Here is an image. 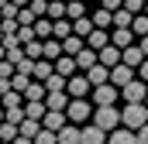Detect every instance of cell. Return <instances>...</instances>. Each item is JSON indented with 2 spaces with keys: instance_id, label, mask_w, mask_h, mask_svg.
Returning a JSON list of instances; mask_svg holds the SVG:
<instances>
[{
  "instance_id": "cell-46",
  "label": "cell",
  "mask_w": 148,
  "mask_h": 144,
  "mask_svg": "<svg viewBox=\"0 0 148 144\" xmlns=\"http://www.w3.org/2000/svg\"><path fill=\"white\" fill-rule=\"evenodd\" d=\"M14 3H17V7H28V3H31V0H14Z\"/></svg>"
},
{
  "instance_id": "cell-41",
  "label": "cell",
  "mask_w": 148,
  "mask_h": 144,
  "mask_svg": "<svg viewBox=\"0 0 148 144\" xmlns=\"http://www.w3.org/2000/svg\"><path fill=\"white\" fill-rule=\"evenodd\" d=\"M100 7H107V10H121L124 0H100Z\"/></svg>"
},
{
  "instance_id": "cell-5",
  "label": "cell",
  "mask_w": 148,
  "mask_h": 144,
  "mask_svg": "<svg viewBox=\"0 0 148 144\" xmlns=\"http://www.w3.org/2000/svg\"><path fill=\"white\" fill-rule=\"evenodd\" d=\"M121 96H124V103H145V96H148V82H145V79L127 82V86L121 89Z\"/></svg>"
},
{
  "instance_id": "cell-26",
  "label": "cell",
  "mask_w": 148,
  "mask_h": 144,
  "mask_svg": "<svg viewBox=\"0 0 148 144\" xmlns=\"http://www.w3.org/2000/svg\"><path fill=\"white\" fill-rule=\"evenodd\" d=\"M131 24H134V14H131L127 7L114 10V28H131Z\"/></svg>"
},
{
  "instance_id": "cell-6",
  "label": "cell",
  "mask_w": 148,
  "mask_h": 144,
  "mask_svg": "<svg viewBox=\"0 0 148 144\" xmlns=\"http://www.w3.org/2000/svg\"><path fill=\"white\" fill-rule=\"evenodd\" d=\"M97 107H114L117 103V86L114 82H103V86H93V96H90Z\"/></svg>"
},
{
  "instance_id": "cell-34",
  "label": "cell",
  "mask_w": 148,
  "mask_h": 144,
  "mask_svg": "<svg viewBox=\"0 0 148 144\" xmlns=\"http://www.w3.org/2000/svg\"><path fill=\"white\" fill-rule=\"evenodd\" d=\"M3 110H7V120H10V124H21V120L28 117V113H24V107H3Z\"/></svg>"
},
{
  "instance_id": "cell-30",
  "label": "cell",
  "mask_w": 148,
  "mask_h": 144,
  "mask_svg": "<svg viewBox=\"0 0 148 144\" xmlns=\"http://www.w3.org/2000/svg\"><path fill=\"white\" fill-rule=\"evenodd\" d=\"M48 17L52 21H62L66 17V0H48Z\"/></svg>"
},
{
  "instance_id": "cell-36",
  "label": "cell",
  "mask_w": 148,
  "mask_h": 144,
  "mask_svg": "<svg viewBox=\"0 0 148 144\" xmlns=\"http://www.w3.org/2000/svg\"><path fill=\"white\" fill-rule=\"evenodd\" d=\"M17 21H21V24H35V21H38V14L31 10V7H21V14H17Z\"/></svg>"
},
{
  "instance_id": "cell-44",
  "label": "cell",
  "mask_w": 148,
  "mask_h": 144,
  "mask_svg": "<svg viewBox=\"0 0 148 144\" xmlns=\"http://www.w3.org/2000/svg\"><path fill=\"white\" fill-rule=\"evenodd\" d=\"M10 144H35V141H31V137H24V134H21V137H17V141H10Z\"/></svg>"
},
{
  "instance_id": "cell-11",
  "label": "cell",
  "mask_w": 148,
  "mask_h": 144,
  "mask_svg": "<svg viewBox=\"0 0 148 144\" xmlns=\"http://www.w3.org/2000/svg\"><path fill=\"white\" fill-rule=\"evenodd\" d=\"M134 28H114L110 31V41L114 45H117V48H131V45H134Z\"/></svg>"
},
{
  "instance_id": "cell-25",
  "label": "cell",
  "mask_w": 148,
  "mask_h": 144,
  "mask_svg": "<svg viewBox=\"0 0 148 144\" xmlns=\"http://www.w3.org/2000/svg\"><path fill=\"white\" fill-rule=\"evenodd\" d=\"M66 17H69V21L86 17V3H83V0H69V3H66Z\"/></svg>"
},
{
  "instance_id": "cell-21",
  "label": "cell",
  "mask_w": 148,
  "mask_h": 144,
  "mask_svg": "<svg viewBox=\"0 0 148 144\" xmlns=\"http://www.w3.org/2000/svg\"><path fill=\"white\" fill-rule=\"evenodd\" d=\"M93 28H97V24H93V17H90V14H86V17H79V21H73V35H79V38H90V35H93Z\"/></svg>"
},
{
  "instance_id": "cell-38",
  "label": "cell",
  "mask_w": 148,
  "mask_h": 144,
  "mask_svg": "<svg viewBox=\"0 0 148 144\" xmlns=\"http://www.w3.org/2000/svg\"><path fill=\"white\" fill-rule=\"evenodd\" d=\"M14 72H17V65H14L10 58H3V62H0V75H3V79H14Z\"/></svg>"
},
{
  "instance_id": "cell-45",
  "label": "cell",
  "mask_w": 148,
  "mask_h": 144,
  "mask_svg": "<svg viewBox=\"0 0 148 144\" xmlns=\"http://www.w3.org/2000/svg\"><path fill=\"white\" fill-rule=\"evenodd\" d=\"M141 48H145V55H148V35H145V38H141Z\"/></svg>"
},
{
  "instance_id": "cell-35",
  "label": "cell",
  "mask_w": 148,
  "mask_h": 144,
  "mask_svg": "<svg viewBox=\"0 0 148 144\" xmlns=\"http://www.w3.org/2000/svg\"><path fill=\"white\" fill-rule=\"evenodd\" d=\"M17 38H21L24 45H28V41H35V38H38V31H35V24H21V31H17Z\"/></svg>"
},
{
  "instance_id": "cell-32",
  "label": "cell",
  "mask_w": 148,
  "mask_h": 144,
  "mask_svg": "<svg viewBox=\"0 0 148 144\" xmlns=\"http://www.w3.org/2000/svg\"><path fill=\"white\" fill-rule=\"evenodd\" d=\"M69 35H73V21H69V17H62V21H55V38H62V41H66Z\"/></svg>"
},
{
  "instance_id": "cell-19",
  "label": "cell",
  "mask_w": 148,
  "mask_h": 144,
  "mask_svg": "<svg viewBox=\"0 0 148 144\" xmlns=\"http://www.w3.org/2000/svg\"><path fill=\"white\" fill-rule=\"evenodd\" d=\"M24 113H28L31 120H45V113H48V103H45V100H31V103H24Z\"/></svg>"
},
{
  "instance_id": "cell-37",
  "label": "cell",
  "mask_w": 148,
  "mask_h": 144,
  "mask_svg": "<svg viewBox=\"0 0 148 144\" xmlns=\"http://www.w3.org/2000/svg\"><path fill=\"white\" fill-rule=\"evenodd\" d=\"M28 7H31V10H35L38 17H48V0H31V3H28Z\"/></svg>"
},
{
  "instance_id": "cell-1",
  "label": "cell",
  "mask_w": 148,
  "mask_h": 144,
  "mask_svg": "<svg viewBox=\"0 0 148 144\" xmlns=\"http://www.w3.org/2000/svg\"><path fill=\"white\" fill-rule=\"evenodd\" d=\"M121 124L131 127V130H141L148 124V103H127L121 110Z\"/></svg>"
},
{
  "instance_id": "cell-39",
  "label": "cell",
  "mask_w": 148,
  "mask_h": 144,
  "mask_svg": "<svg viewBox=\"0 0 148 144\" xmlns=\"http://www.w3.org/2000/svg\"><path fill=\"white\" fill-rule=\"evenodd\" d=\"M35 62H38V58H24V62H17V72H24V75H35Z\"/></svg>"
},
{
  "instance_id": "cell-40",
  "label": "cell",
  "mask_w": 148,
  "mask_h": 144,
  "mask_svg": "<svg viewBox=\"0 0 148 144\" xmlns=\"http://www.w3.org/2000/svg\"><path fill=\"white\" fill-rule=\"evenodd\" d=\"M124 7H127L131 14H141V10H145V0H124Z\"/></svg>"
},
{
  "instance_id": "cell-12",
  "label": "cell",
  "mask_w": 148,
  "mask_h": 144,
  "mask_svg": "<svg viewBox=\"0 0 148 144\" xmlns=\"http://www.w3.org/2000/svg\"><path fill=\"white\" fill-rule=\"evenodd\" d=\"M83 144H107V130H103V127H97V124L83 127Z\"/></svg>"
},
{
  "instance_id": "cell-3",
  "label": "cell",
  "mask_w": 148,
  "mask_h": 144,
  "mask_svg": "<svg viewBox=\"0 0 148 144\" xmlns=\"http://www.w3.org/2000/svg\"><path fill=\"white\" fill-rule=\"evenodd\" d=\"M93 124L103 127V130H117V124H121V110H117V107H97V110H93Z\"/></svg>"
},
{
  "instance_id": "cell-49",
  "label": "cell",
  "mask_w": 148,
  "mask_h": 144,
  "mask_svg": "<svg viewBox=\"0 0 148 144\" xmlns=\"http://www.w3.org/2000/svg\"><path fill=\"white\" fill-rule=\"evenodd\" d=\"M145 14H148V0H145Z\"/></svg>"
},
{
  "instance_id": "cell-29",
  "label": "cell",
  "mask_w": 148,
  "mask_h": 144,
  "mask_svg": "<svg viewBox=\"0 0 148 144\" xmlns=\"http://www.w3.org/2000/svg\"><path fill=\"white\" fill-rule=\"evenodd\" d=\"M35 144H59V130H48V127H41L35 134Z\"/></svg>"
},
{
  "instance_id": "cell-22",
  "label": "cell",
  "mask_w": 148,
  "mask_h": 144,
  "mask_svg": "<svg viewBox=\"0 0 148 144\" xmlns=\"http://www.w3.org/2000/svg\"><path fill=\"white\" fill-rule=\"evenodd\" d=\"M62 48H66V55H79V52L86 48V38H79V35H69L66 41H62Z\"/></svg>"
},
{
  "instance_id": "cell-27",
  "label": "cell",
  "mask_w": 148,
  "mask_h": 144,
  "mask_svg": "<svg viewBox=\"0 0 148 144\" xmlns=\"http://www.w3.org/2000/svg\"><path fill=\"white\" fill-rule=\"evenodd\" d=\"M45 86H48V93H62V89L69 86V79H66V75H59V72H52V75L45 79Z\"/></svg>"
},
{
  "instance_id": "cell-17",
  "label": "cell",
  "mask_w": 148,
  "mask_h": 144,
  "mask_svg": "<svg viewBox=\"0 0 148 144\" xmlns=\"http://www.w3.org/2000/svg\"><path fill=\"white\" fill-rule=\"evenodd\" d=\"M86 75H90V82H93V86H103V82H110V69H107L103 62H97V65L86 72Z\"/></svg>"
},
{
  "instance_id": "cell-16",
  "label": "cell",
  "mask_w": 148,
  "mask_h": 144,
  "mask_svg": "<svg viewBox=\"0 0 148 144\" xmlns=\"http://www.w3.org/2000/svg\"><path fill=\"white\" fill-rule=\"evenodd\" d=\"M86 45H90V48H97V52H100V48H107V45H110V31H103V28H93V35L86 38Z\"/></svg>"
},
{
  "instance_id": "cell-18",
  "label": "cell",
  "mask_w": 148,
  "mask_h": 144,
  "mask_svg": "<svg viewBox=\"0 0 148 144\" xmlns=\"http://www.w3.org/2000/svg\"><path fill=\"white\" fill-rule=\"evenodd\" d=\"M66 55V48H62V38H45V58H62Z\"/></svg>"
},
{
  "instance_id": "cell-24",
  "label": "cell",
  "mask_w": 148,
  "mask_h": 144,
  "mask_svg": "<svg viewBox=\"0 0 148 144\" xmlns=\"http://www.w3.org/2000/svg\"><path fill=\"white\" fill-rule=\"evenodd\" d=\"M17 137H21V124L3 120V124H0V141H17Z\"/></svg>"
},
{
  "instance_id": "cell-20",
  "label": "cell",
  "mask_w": 148,
  "mask_h": 144,
  "mask_svg": "<svg viewBox=\"0 0 148 144\" xmlns=\"http://www.w3.org/2000/svg\"><path fill=\"white\" fill-rule=\"evenodd\" d=\"M145 58H148V55H145V48H141V45H131V48H124V62H127V65H134V69H138Z\"/></svg>"
},
{
  "instance_id": "cell-48",
  "label": "cell",
  "mask_w": 148,
  "mask_h": 144,
  "mask_svg": "<svg viewBox=\"0 0 148 144\" xmlns=\"http://www.w3.org/2000/svg\"><path fill=\"white\" fill-rule=\"evenodd\" d=\"M7 3H10V0H0V10H3V7H7Z\"/></svg>"
},
{
  "instance_id": "cell-7",
  "label": "cell",
  "mask_w": 148,
  "mask_h": 144,
  "mask_svg": "<svg viewBox=\"0 0 148 144\" xmlns=\"http://www.w3.org/2000/svg\"><path fill=\"white\" fill-rule=\"evenodd\" d=\"M66 89H69V96H73V100H79V96H90L93 82H90V75H86V72H83V75L76 72V75H69V86H66Z\"/></svg>"
},
{
  "instance_id": "cell-28",
  "label": "cell",
  "mask_w": 148,
  "mask_h": 144,
  "mask_svg": "<svg viewBox=\"0 0 148 144\" xmlns=\"http://www.w3.org/2000/svg\"><path fill=\"white\" fill-rule=\"evenodd\" d=\"M41 127H45V124H41V120H31V117H24V120H21V134H24V137H31V141H35V134L41 130Z\"/></svg>"
},
{
  "instance_id": "cell-13",
  "label": "cell",
  "mask_w": 148,
  "mask_h": 144,
  "mask_svg": "<svg viewBox=\"0 0 148 144\" xmlns=\"http://www.w3.org/2000/svg\"><path fill=\"white\" fill-rule=\"evenodd\" d=\"M55 72H59V75H66V79H69V75H76V72H79L76 55H62V58H55Z\"/></svg>"
},
{
  "instance_id": "cell-31",
  "label": "cell",
  "mask_w": 148,
  "mask_h": 144,
  "mask_svg": "<svg viewBox=\"0 0 148 144\" xmlns=\"http://www.w3.org/2000/svg\"><path fill=\"white\" fill-rule=\"evenodd\" d=\"M131 28H134V35H138V38L148 35V14H145V10H141V14H134V24H131Z\"/></svg>"
},
{
  "instance_id": "cell-42",
  "label": "cell",
  "mask_w": 148,
  "mask_h": 144,
  "mask_svg": "<svg viewBox=\"0 0 148 144\" xmlns=\"http://www.w3.org/2000/svg\"><path fill=\"white\" fill-rule=\"evenodd\" d=\"M138 79H145V82H148V58L141 62V65H138Z\"/></svg>"
},
{
  "instance_id": "cell-4",
  "label": "cell",
  "mask_w": 148,
  "mask_h": 144,
  "mask_svg": "<svg viewBox=\"0 0 148 144\" xmlns=\"http://www.w3.org/2000/svg\"><path fill=\"white\" fill-rule=\"evenodd\" d=\"M134 79H138V69L127 65V62H121V65H114V69H110V82L117 86V89H124V86L134 82Z\"/></svg>"
},
{
  "instance_id": "cell-9",
  "label": "cell",
  "mask_w": 148,
  "mask_h": 144,
  "mask_svg": "<svg viewBox=\"0 0 148 144\" xmlns=\"http://www.w3.org/2000/svg\"><path fill=\"white\" fill-rule=\"evenodd\" d=\"M59 144H83V127L69 120V124L59 130Z\"/></svg>"
},
{
  "instance_id": "cell-8",
  "label": "cell",
  "mask_w": 148,
  "mask_h": 144,
  "mask_svg": "<svg viewBox=\"0 0 148 144\" xmlns=\"http://www.w3.org/2000/svg\"><path fill=\"white\" fill-rule=\"evenodd\" d=\"M100 62L107 65V69H114V65H121L124 62V48H117V45H107V48H100Z\"/></svg>"
},
{
  "instance_id": "cell-23",
  "label": "cell",
  "mask_w": 148,
  "mask_h": 144,
  "mask_svg": "<svg viewBox=\"0 0 148 144\" xmlns=\"http://www.w3.org/2000/svg\"><path fill=\"white\" fill-rule=\"evenodd\" d=\"M52 72H55V62H52V58H38V62H35V79H41V82H45Z\"/></svg>"
},
{
  "instance_id": "cell-43",
  "label": "cell",
  "mask_w": 148,
  "mask_h": 144,
  "mask_svg": "<svg viewBox=\"0 0 148 144\" xmlns=\"http://www.w3.org/2000/svg\"><path fill=\"white\" fill-rule=\"evenodd\" d=\"M138 144H148V124L141 127V130H138Z\"/></svg>"
},
{
  "instance_id": "cell-10",
  "label": "cell",
  "mask_w": 148,
  "mask_h": 144,
  "mask_svg": "<svg viewBox=\"0 0 148 144\" xmlns=\"http://www.w3.org/2000/svg\"><path fill=\"white\" fill-rule=\"evenodd\" d=\"M97 62H100V52H97V48H90V45H86V48L76 55V65H79V72H90Z\"/></svg>"
},
{
  "instance_id": "cell-14",
  "label": "cell",
  "mask_w": 148,
  "mask_h": 144,
  "mask_svg": "<svg viewBox=\"0 0 148 144\" xmlns=\"http://www.w3.org/2000/svg\"><path fill=\"white\" fill-rule=\"evenodd\" d=\"M90 17H93V24H97V28H103V31H114V10L100 7V10H93Z\"/></svg>"
},
{
  "instance_id": "cell-33",
  "label": "cell",
  "mask_w": 148,
  "mask_h": 144,
  "mask_svg": "<svg viewBox=\"0 0 148 144\" xmlns=\"http://www.w3.org/2000/svg\"><path fill=\"white\" fill-rule=\"evenodd\" d=\"M3 107H24V93H17V89L3 93Z\"/></svg>"
},
{
  "instance_id": "cell-47",
  "label": "cell",
  "mask_w": 148,
  "mask_h": 144,
  "mask_svg": "<svg viewBox=\"0 0 148 144\" xmlns=\"http://www.w3.org/2000/svg\"><path fill=\"white\" fill-rule=\"evenodd\" d=\"M3 120H7V110H3V107H0V124H3Z\"/></svg>"
},
{
  "instance_id": "cell-2",
  "label": "cell",
  "mask_w": 148,
  "mask_h": 144,
  "mask_svg": "<svg viewBox=\"0 0 148 144\" xmlns=\"http://www.w3.org/2000/svg\"><path fill=\"white\" fill-rule=\"evenodd\" d=\"M93 110H97V103H93V100L79 96V100H73V103L66 107V113H69V120H73V124H86V120L93 117Z\"/></svg>"
},
{
  "instance_id": "cell-50",
  "label": "cell",
  "mask_w": 148,
  "mask_h": 144,
  "mask_svg": "<svg viewBox=\"0 0 148 144\" xmlns=\"http://www.w3.org/2000/svg\"><path fill=\"white\" fill-rule=\"evenodd\" d=\"M145 103H148V96H145Z\"/></svg>"
},
{
  "instance_id": "cell-15",
  "label": "cell",
  "mask_w": 148,
  "mask_h": 144,
  "mask_svg": "<svg viewBox=\"0 0 148 144\" xmlns=\"http://www.w3.org/2000/svg\"><path fill=\"white\" fill-rule=\"evenodd\" d=\"M107 144H138V134H134L131 127H124V130H110Z\"/></svg>"
}]
</instances>
